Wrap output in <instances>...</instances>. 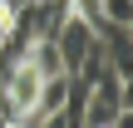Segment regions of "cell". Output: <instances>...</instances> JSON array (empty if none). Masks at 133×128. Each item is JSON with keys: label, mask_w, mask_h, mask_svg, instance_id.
Listing matches in <instances>:
<instances>
[{"label": "cell", "mask_w": 133, "mask_h": 128, "mask_svg": "<svg viewBox=\"0 0 133 128\" xmlns=\"http://www.w3.org/2000/svg\"><path fill=\"white\" fill-rule=\"evenodd\" d=\"M54 44H59V59H64V69L74 74L94 49H99V35H94V25L79 15V10H64V20L54 25V35H49Z\"/></svg>", "instance_id": "obj_1"}, {"label": "cell", "mask_w": 133, "mask_h": 128, "mask_svg": "<svg viewBox=\"0 0 133 128\" xmlns=\"http://www.w3.org/2000/svg\"><path fill=\"white\" fill-rule=\"evenodd\" d=\"M20 54H25V59H30V64L39 69V79L69 74V69H64V59H59V44H54V39H30V44H25Z\"/></svg>", "instance_id": "obj_2"}, {"label": "cell", "mask_w": 133, "mask_h": 128, "mask_svg": "<svg viewBox=\"0 0 133 128\" xmlns=\"http://www.w3.org/2000/svg\"><path fill=\"white\" fill-rule=\"evenodd\" d=\"M99 15L109 20V25H133V0H99Z\"/></svg>", "instance_id": "obj_3"}, {"label": "cell", "mask_w": 133, "mask_h": 128, "mask_svg": "<svg viewBox=\"0 0 133 128\" xmlns=\"http://www.w3.org/2000/svg\"><path fill=\"white\" fill-rule=\"evenodd\" d=\"M35 128H79V123H74V118H69L64 109H59V113H44V118H39Z\"/></svg>", "instance_id": "obj_4"}, {"label": "cell", "mask_w": 133, "mask_h": 128, "mask_svg": "<svg viewBox=\"0 0 133 128\" xmlns=\"http://www.w3.org/2000/svg\"><path fill=\"white\" fill-rule=\"evenodd\" d=\"M5 5H15V10H30V5H39V0H5Z\"/></svg>", "instance_id": "obj_5"}, {"label": "cell", "mask_w": 133, "mask_h": 128, "mask_svg": "<svg viewBox=\"0 0 133 128\" xmlns=\"http://www.w3.org/2000/svg\"><path fill=\"white\" fill-rule=\"evenodd\" d=\"M0 54H5V35H0Z\"/></svg>", "instance_id": "obj_6"}, {"label": "cell", "mask_w": 133, "mask_h": 128, "mask_svg": "<svg viewBox=\"0 0 133 128\" xmlns=\"http://www.w3.org/2000/svg\"><path fill=\"white\" fill-rule=\"evenodd\" d=\"M5 128H15V123H5Z\"/></svg>", "instance_id": "obj_7"}]
</instances>
